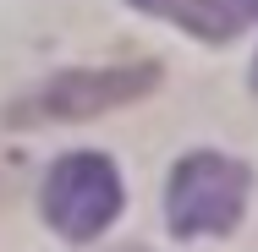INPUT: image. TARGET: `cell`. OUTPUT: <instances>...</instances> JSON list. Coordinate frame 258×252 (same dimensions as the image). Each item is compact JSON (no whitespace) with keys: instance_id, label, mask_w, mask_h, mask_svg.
Returning a JSON list of instances; mask_svg holds the SVG:
<instances>
[{"instance_id":"obj_3","label":"cell","mask_w":258,"mask_h":252,"mask_svg":"<svg viewBox=\"0 0 258 252\" xmlns=\"http://www.w3.org/2000/svg\"><path fill=\"white\" fill-rule=\"evenodd\" d=\"M121 214V176L104 153H66L44 176V219L66 241H94Z\"/></svg>"},{"instance_id":"obj_4","label":"cell","mask_w":258,"mask_h":252,"mask_svg":"<svg viewBox=\"0 0 258 252\" xmlns=\"http://www.w3.org/2000/svg\"><path fill=\"white\" fill-rule=\"evenodd\" d=\"M132 6L149 11V17L176 22V28H187L192 39H209V44H225V39L247 22L231 0H132Z\"/></svg>"},{"instance_id":"obj_1","label":"cell","mask_w":258,"mask_h":252,"mask_svg":"<svg viewBox=\"0 0 258 252\" xmlns=\"http://www.w3.org/2000/svg\"><path fill=\"white\" fill-rule=\"evenodd\" d=\"M159 82L154 60H138V66H83V71H60L44 88H33L28 99H17L6 110L11 126H39V121H88L104 110H121V104L143 99Z\"/></svg>"},{"instance_id":"obj_5","label":"cell","mask_w":258,"mask_h":252,"mask_svg":"<svg viewBox=\"0 0 258 252\" xmlns=\"http://www.w3.org/2000/svg\"><path fill=\"white\" fill-rule=\"evenodd\" d=\"M231 6H236L242 17H258V0H231Z\"/></svg>"},{"instance_id":"obj_6","label":"cell","mask_w":258,"mask_h":252,"mask_svg":"<svg viewBox=\"0 0 258 252\" xmlns=\"http://www.w3.org/2000/svg\"><path fill=\"white\" fill-rule=\"evenodd\" d=\"M253 82H258V66H253Z\"/></svg>"},{"instance_id":"obj_2","label":"cell","mask_w":258,"mask_h":252,"mask_svg":"<svg viewBox=\"0 0 258 252\" xmlns=\"http://www.w3.org/2000/svg\"><path fill=\"white\" fill-rule=\"evenodd\" d=\"M242 203H247V164L225 153H187L165 187V214L176 236H231Z\"/></svg>"}]
</instances>
